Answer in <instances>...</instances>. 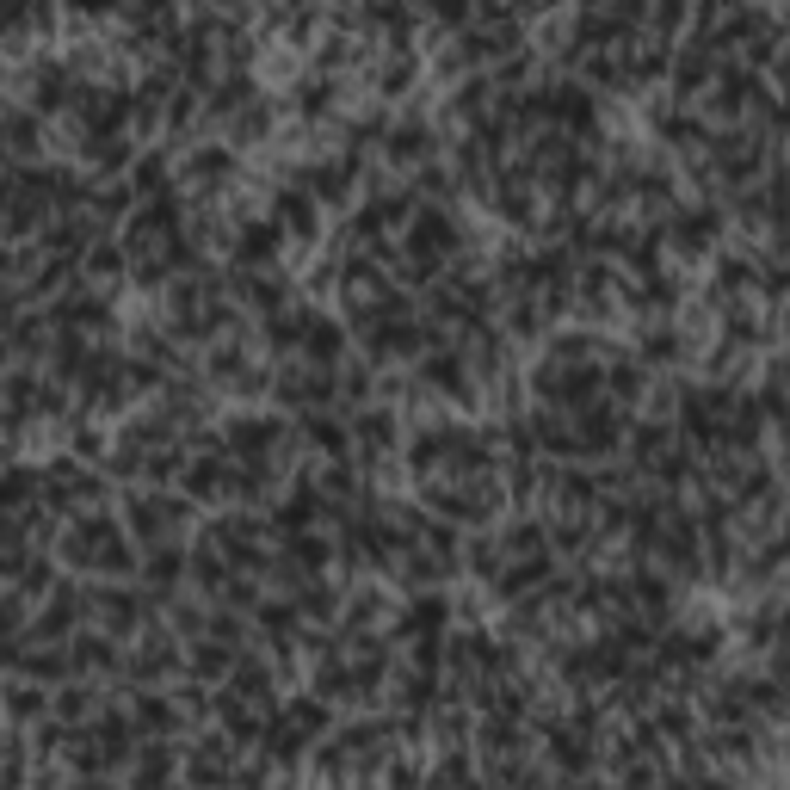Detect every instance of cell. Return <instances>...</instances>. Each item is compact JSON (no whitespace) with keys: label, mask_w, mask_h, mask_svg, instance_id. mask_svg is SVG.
Returning a JSON list of instances; mask_svg holds the SVG:
<instances>
[{"label":"cell","mask_w":790,"mask_h":790,"mask_svg":"<svg viewBox=\"0 0 790 790\" xmlns=\"http://www.w3.org/2000/svg\"><path fill=\"white\" fill-rule=\"evenodd\" d=\"M68 562H87V568H112V574H124V568H130V550H124L118 525L81 519V525H75V544H68Z\"/></svg>","instance_id":"obj_1"},{"label":"cell","mask_w":790,"mask_h":790,"mask_svg":"<svg viewBox=\"0 0 790 790\" xmlns=\"http://www.w3.org/2000/svg\"><path fill=\"white\" fill-rule=\"evenodd\" d=\"M68 7H75V13H112L118 0H68Z\"/></svg>","instance_id":"obj_2"}]
</instances>
